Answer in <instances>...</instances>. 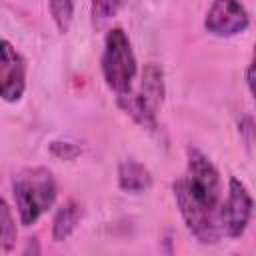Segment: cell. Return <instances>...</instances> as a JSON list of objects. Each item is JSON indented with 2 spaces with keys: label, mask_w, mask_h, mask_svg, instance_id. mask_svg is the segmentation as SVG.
I'll return each instance as SVG.
<instances>
[{
  "label": "cell",
  "mask_w": 256,
  "mask_h": 256,
  "mask_svg": "<svg viewBox=\"0 0 256 256\" xmlns=\"http://www.w3.org/2000/svg\"><path fill=\"white\" fill-rule=\"evenodd\" d=\"M174 198L188 232L202 244L220 240L218 210L222 202V182L218 168L198 148H188V168L174 182Z\"/></svg>",
  "instance_id": "1"
},
{
  "label": "cell",
  "mask_w": 256,
  "mask_h": 256,
  "mask_svg": "<svg viewBox=\"0 0 256 256\" xmlns=\"http://www.w3.org/2000/svg\"><path fill=\"white\" fill-rule=\"evenodd\" d=\"M12 192L20 222L24 226H32L40 220L42 214H46L52 208L58 188L48 168L32 166V168H22L20 172L14 174Z\"/></svg>",
  "instance_id": "2"
},
{
  "label": "cell",
  "mask_w": 256,
  "mask_h": 256,
  "mask_svg": "<svg viewBox=\"0 0 256 256\" xmlns=\"http://www.w3.org/2000/svg\"><path fill=\"white\" fill-rule=\"evenodd\" d=\"M136 70V56L128 34L122 28H112L104 38L102 50V74L108 88L116 96L128 94L132 90Z\"/></svg>",
  "instance_id": "3"
},
{
  "label": "cell",
  "mask_w": 256,
  "mask_h": 256,
  "mask_svg": "<svg viewBox=\"0 0 256 256\" xmlns=\"http://www.w3.org/2000/svg\"><path fill=\"white\" fill-rule=\"evenodd\" d=\"M252 208H254V202L246 184L232 176L228 180V194L220 202V210H218L222 236L240 238L250 224Z\"/></svg>",
  "instance_id": "4"
},
{
  "label": "cell",
  "mask_w": 256,
  "mask_h": 256,
  "mask_svg": "<svg viewBox=\"0 0 256 256\" xmlns=\"http://www.w3.org/2000/svg\"><path fill=\"white\" fill-rule=\"evenodd\" d=\"M26 92V60L6 38H0V100L18 102Z\"/></svg>",
  "instance_id": "5"
},
{
  "label": "cell",
  "mask_w": 256,
  "mask_h": 256,
  "mask_svg": "<svg viewBox=\"0 0 256 256\" xmlns=\"http://www.w3.org/2000/svg\"><path fill=\"white\" fill-rule=\"evenodd\" d=\"M250 24V16L240 0H212L204 26L210 34L220 38H230L242 34Z\"/></svg>",
  "instance_id": "6"
},
{
  "label": "cell",
  "mask_w": 256,
  "mask_h": 256,
  "mask_svg": "<svg viewBox=\"0 0 256 256\" xmlns=\"http://www.w3.org/2000/svg\"><path fill=\"white\" fill-rule=\"evenodd\" d=\"M118 184L124 192L142 194V192L150 190L152 174L142 162H138L134 158H126L118 166Z\"/></svg>",
  "instance_id": "7"
},
{
  "label": "cell",
  "mask_w": 256,
  "mask_h": 256,
  "mask_svg": "<svg viewBox=\"0 0 256 256\" xmlns=\"http://www.w3.org/2000/svg\"><path fill=\"white\" fill-rule=\"evenodd\" d=\"M140 100L152 110L158 112L162 100H164V72L158 64L150 62L142 72V88L136 92Z\"/></svg>",
  "instance_id": "8"
},
{
  "label": "cell",
  "mask_w": 256,
  "mask_h": 256,
  "mask_svg": "<svg viewBox=\"0 0 256 256\" xmlns=\"http://www.w3.org/2000/svg\"><path fill=\"white\" fill-rule=\"evenodd\" d=\"M82 220V208L78 202L74 200H68L64 202L56 214H54V220H52V240L56 242H64L72 236V232L78 228Z\"/></svg>",
  "instance_id": "9"
},
{
  "label": "cell",
  "mask_w": 256,
  "mask_h": 256,
  "mask_svg": "<svg viewBox=\"0 0 256 256\" xmlns=\"http://www.w3.org/2000/svg\"><path fill=\"white\" fill-rule=\"evenodd\" d=\"M16 238H18L16 220L12 216L10 206L0 196V248L2 250H12L14 244H16Z\"/></svg>",
  "instance_id": "10"
},
{
  "label": "cell",
  "mask_w": 256,
  "mask_h": 256,
  "mask_svg": "<svg viewBox=\"0 0 256 256\" xmlns=\"http://www.w3.org/2000/svg\"><path fill=\"white\" fill-rule=\"evenodd\" d=\"M48 8H50L56 28L62 34H66L70 30L72 18H74V0H48Z\"/></svg>",
  "instance_id": "11"
},
{
  "label": "cell",
  "mask_w": 256,
  "mask_h": 256,
  "mask_svg": "<svg viewBox=\"0 0 256 256\" xmlns=\"http://www.w3.org/2000/svg\"><path fill=\"white\" fill-rule=\"evenodd\" d=\"M124 4V0H92V16L98 22H104L108 18H112L120 6Z\"/></svg>",
  "instance_id": "12"
},
{
  "label": "cell",
  "mask_w": 256,
  "mask_h": 256,
  "mask_svg": "<svg viewBox=\"0 0 256 256\" xmlns=\"http://www.w3.org/2000/svg\"><path fill=\"white\" fill-rule=\"evenodd\" d=\"M50 152H52V156H56L60 160H74L80 154V146H76L74 142H68V140H54L50 144Z\"/></svg>",
  "instance_id": "13"
},
{
  "label": "cell",
  "mask_w": 256,
  "mask_h": 256,
  "mask_svg": "<svg viewBox=\"0 0 256 256\" xmlns=\"http://www.w3.org/2000/svg\"><path fill=\"white\" fill-rule=\"evenodd\" d=\"M252 70H254V66H252V62L248 64V68H246V84H248V90H250V94H252V90H254V86H252Z\"/></svg>",
  "instance_id": "14"
}]
</instances>
